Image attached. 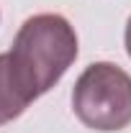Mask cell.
Masks as SVG:
<instances>
[{
	"label": "cell",
	"mask_w": 131,
	"mask_h": 133,
	"mask_svg": "<svg viewBox=\"0 0 131 133\" xmlns=\"http://www.w3.org/2000/svg\"><path fill=\"white\" fill-rule=\"evenodd\" d=\"M33 100L26 95V90L21 87L13 64H10V54H0V125L16 120Z\"/></svg>",
	"instance_id": "cell-3"
},
{
	"label": "cell",
	"mask_w": 131,
	"mask_h": 133,
	"mask_svg": "<svg viewBox=\"0 0 131 133\" xmlns=\"http://www.w3.org/2000/svg\"><path fill=\"white\" fill-rule=\"evenodd\" d=\"M123 41H126V51H129V56H131V18H129V23H126V33H123Z\"/></svg>",
	"instance_id": "cell-4"
},
{
	"label": "cell",
	"mask_w": 131,
	"mask_h": 133,
	"mask_svg": "<svg viewBox=\"0 0 131 133\" xmlns=\"http://www.w3.org/2000/svg\"><path fill=\"white\" fill-rule=\"evenodd\" d=\"M72 108L82 125L100 133L121 131L131 123V77L118 64L95 62L72 90Z\"/></svg>",
	"instance_id": "cell-2"
},
{
	"label": "cell",
	"mask_w": 131,
	"mask_h": 133,
	"mask_svg": "<svg viewBox=\"0 0 131 133\" xmlns=\"http://www.w3.org/2000/svg\"><path fill=\"white\" fill-rule=\"evenodd\" d=\"M10 64L31 100L49 92L77 59V33L64 16L39 13L18 28Z\"/></svg>",
	"instance_id": "cell-1"
}]
</instances>
